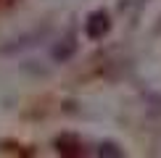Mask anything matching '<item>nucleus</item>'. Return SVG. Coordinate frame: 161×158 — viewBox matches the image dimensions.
Returning a JSON list of instances; mask_svg holds the SVG:
<instances>
[{
  "instance_id": "20e7f679",
  "label": "nucleus",
  "mask_w": 161,
  "mask_h": 158,
  "mask_svg": "<svg viewBox=\"0 0 161 158\" xmlns=\"http://www.w3.org/2000/svg\"><path fill=\"white\" fill-rule=\"evenodd\" d=\"M132 3H137V5H140L143 0H122V8H127V5H132Z\"/></svg>"
},
{
  "instance_id": "7ed1b4c3",
  "label": "nucleus",
  "mask_w": 161,
  "mask_h": 158,
  "mask_svg": "<svg viewBox=\"0 0 161 158\" xmlns=\"http://www.w3.org/2000/svg\"><path fill=\"white\" fill-rule=\"evenodd\" d=\"M98 155H122V150H119V145H114V142H103L98 148Z\"/></svg>"
},
{
  "instance_id": "f03ea898",
  "label": "nucleus",
  "mask_w": 161,
  "mask_h": 158,
  "mask_svg": "<svg viewBox=\"0 0 161 158\" xmlns=\"http://www.w3.org/2000/svg\"><path fill=\"white\" fill-rule=\"evenodd\" d=\"M56 150L61 155H82V142L74 134H61L56 140Z\"/></svg>"
},
{
  "instance_id": "f257e3e1",
  "label": "nucleus",
  "mask_w": 161,
  "mask_h": 158,
  "mask_svg": "<svg viewBox=\"0 0 161 158\" xmlns=\"http://www.w3.org/2000/svg\"><path fill=\"white\" fill-rule=\"evenodd\" d=\"M108 29H111V18H108V13H106V11L90 13L87 21H85V34L90 37V40H103L106 34H108Z\"/></svg>"
}]
</instances>
